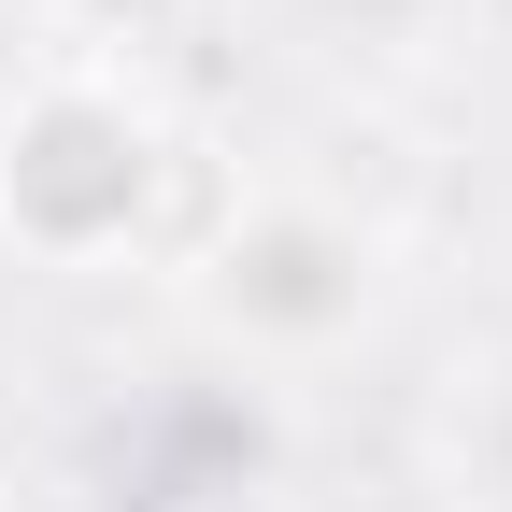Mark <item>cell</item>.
I'll return each instance as SVG.
<instances>
[{"label":"cell","instance_id":"7a4b0ae2","mask_svg":"<svg viewBox=\"0 0 512 512\" xmlns=\"http://www.w3.org/2000/svg\"><path fill=\"white\" fill-rule=\"evenodd\" d=\"M214 313H228V328L328 342V328L370 313V242H356L342 214H256V228H228V256H214Z\"/></svg>","mask_w":512,"mask_h":512},{"label":"cell","instance_id":"3957f363","mask_svg":"<svg viewBox=\"0 0 512 512\" xmlns=\"http://www.w3.org/2000/svg\"><path fill=\"white\" fill-rule=\"evenodd\" d=\"M456 512H512V370L456 399Z\"/></svg>","mask_w":512,"mask_h":512},{"label":"cell","instance_id":"6da1fadb","mask_svg":"<svg viewBox=\"0 0 512 512\" xmlns=\"http://www.w3.org/2000/svg\"><path fill=\"white\" fill-rule=\"evenodd\" d=\"M143 185H157V128L114 86H43L0 128V214H29V242H100L143 214Z\"/></svg>","mask_w":512,"mask_h":512}]
</instances>
